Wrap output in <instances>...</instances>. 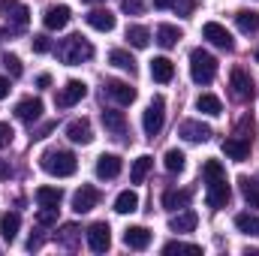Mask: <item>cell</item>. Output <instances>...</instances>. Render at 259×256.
Masks as SVG:
<instances>
[{"label":"cell","mask_w":259,"mask_h":256,"mask_svg":"<svg viewBox=\"0 0 259 256\" xmlns=\"http://www.w3.org/2000/svg\"><path fill=\"white\" fill-rule=\"evenodd\" d=\"M84 3H100V0H84Z\"/></svg>","instance_id":"cell-52"},{"label":"cell","mask_w":259,"mask_h":256,"mask_svg":"<svg viewBox=\"0 0 259 256\" xmlns=\"http://www.w3.org/2000/svg\"><path fill=\"white\" fill-rule=\"evenodd\" d=\"M18 226H21V217H18L15 211H6V214L0 217V235H3L6 241H15V235H18Z\"/></svg>","instance_id":"cell-29"},{"label":"cell","mask_w":259,"mask_h":256,"mask_svg":"<svg viewBox=\"0 0 259 256\" xmlns=\"http://www.w3.org/2000/svg\"><path fill=\"white\" fill-rule=\"evenodd\" d=\"M196 223H199V214L190 211V208H184L181 214H175V217L169 220V229H172V232H193Z\"/></svg>","instance_id":"cell-21"},{"label":"cell","mask_w":259,"mask_h":256,"mask_svg":"<svg viewBox=\"0 0 259 256\" xmlns=\"http://www.w3.org/2000/svg\"><path fill=\"white\" fill-rule=\"evenodd\" d=\"M178 136L184 139V142H193V145H202V142H208L214 133L208 124H202V121H181V127H178Z\"/></svg>","instance_id":"cell-10"},{"label":"cell","mask_w":259,"mask_h":256,"mask_svg":"<svg viewBox=\"0 0 259 256\" xmlns=\"http://www.w3.org/2000/svg\"><path fill=\"white\" fill-rule=\"evenodd\" d=\"M163 166H166L169 172H184V166H187V157H184V151H178V148L166 151V157H163Z\"/></svg>","instance_id":"cell-36"},{"label":"cell","mask_w":259,"mask_h":256,"mask_svg":"<svg viewBox=\"0 0 259 256\" xmlns=\"http://www.w3.org/2000/svg\"><path fill=\"white\" fill-rule=\"evenodd\" d=\"M106 94H109L115 103H121V106H130V103L136 100V88H130L127 81H118V78H109V81H106Z\"/></svg>","instance_id":"cell-15"},{"label":"cell","mask_w":259,"mask_h":256,"mask_svg":"<svg viewBox=\"0 0 259 256\" xmlns=\"http://www.w3.org/2000/svg\"><path fill=\"white\" fill-rule=\"evenodd\" d=\"M151 166H154V160H151L148 154H142V157H139V160L133 163V169H130V181H133V184H142V181L148 178Z\"/></svg>","instance_id":"cell-34"},{"label":"cell","mask_w":259,"mask_h":256,"mask_svg":"<svg viewBox=\"0 0 259 256\" xmlns=\"http://www.w3.org/2000/svg\"><path fill=\"white\" fill-rule=\"evenodd\" d=\"M97 202H100V190L91 187V184H81L75 190V196H72V211L75 214H88V211L97 208Z\"/></svg>","instance_id":"cell-9"},{"label":"cell","mask_w":259,"mask_h":256,"mask_svg":"<svg viewBox=\"0 0 259 256\" xmlns=\"http://www.w3.org/2000/svg\"><path fill=\"white\" fill-rule=\"evenodd\" d=\"M202 175H205V181H217V178H226V169H223L220 160H205Z\"/></svg>","instance_id":"cell-38"},{"label":"cell","mask_w":259,"mask_h":256,"mask_svg":"<svg viewBox=\"0 0 259 256\" xmlns=\"http://www.w3.org/2000/svg\"><path fill=\"white\" fill-rule=\"evenodd\" d=\"M157 42H160L163 49H175V46L181 42V30H178L175 24H160V27H157Z\"/></svg>","instance_id":"cell-28"},{"label":"cell","mask_w":259,"mask_h":256,"mask_svg":"<svg viewBox=\"0 0 259 256\" xmlns=\"http://www.w3.org/2000/svg\"><path fill=\"white\" fill-rule=\"evenodd\" d=\"M42 24L49 27V30H64L66 24H69V6H49L46 9V15H42Z\"/></svg>","instance_id":"cell-18"},{"label":"cell","mask_w":259,"mask_h":256,"mask_svg":"<svg viewBox=\"0 0 259 256\" xmlns=\"http://www.w3.org/2000/svg\"><path fill=\"white\" fill-rule=\"evenodd\" d=\"M121 9L130 12V15H142L145 12V3L142 0H121Z\"/></svg>","instance_id":"cell-45"},{"label":"cell","mask_w":259,"mask_h":256,"mask_svg":"<svg viewBox=\"0 0 259 256\" xmlns=\"http://www.w3.org/2000/svg\"><path fill=\"white\" fill-rule=\"evenodd\" d=\"M151 75H154V81L169 84V81L175 78V64H172L169 58H154V61H151Z\"/></svg>","instance_id":"cell-20"},{"label":"cell","mask_w":259,"mask_h":256,"mask_svg":"<svg viewBox=\"0 0 259 256\" xmlns=\"http://www.w3.org/2000/svg\"><path fill=\"white\" fill-rule=\"evenodd\" d=\"M36 223H39V226H52V223H58V208H46V205H39Z\"/></svg>","instance_id":"cell-40"},{"label":"cell","mask_w":259,"mask_h":256,"mask_svg":"<svg viewBox=\"0 0 259 256\" xmlns=\"http://www.w3.org/2000/svg\"><path fill=\"white\" fill-rule=\"evenodd\" d=\"M30 46H33V52H36V55L52 52V39H49V36H42V33H39V36H33V39H30Z\"/></svg>","instance_id":"cell-43"},{"label":"cell","mask_w":259,"mask_h":256,"mask_svg":"<svg viewBox=\"0 0 259 256\" xmlns=\"http://www.w3.org/2000/svg\"><path fill=\"white\" fill-rule=\"evenodd\" d=\"M235 226L244 235H259V217L256 214H235Z\"/></svg>","instance_id":"cell-37"},{"label":"cell","mask_w":259,"mask_h":256,"mask_svg":"<svg viewBox=\"0 0 259 256\" xmlns=\"http://www.w3.org/2000/svg\"><path fill=\"white\" fill-rule=\"evenodd\" d=\"M136 208H139V196H136L133 190H124L118 199H115V211H118V214H133Z\"/></svg>","instance_id":"cell-35"},{"label":"cell","mask_w":259,"mask_h":256,"mask_svg":"<svg viewBox=\"0 0 259 256\" xmlns=\"http://www.w3.org/2000/svg\"><path fill=\"white\" fill-rule=\"evenodd\" d=\"M0 178L6 181V178H12V166L6 163V160H0Z\"/></svg>","instance_id":"cell-47"},{"label":"cell","mask_w":259,"mask_h":256,"mask_svg":"<svg viewBox=\"0 0 259 256\" xmlns=\"http://www.w3.org/2000/svg\"><path fill=\"white\" fill-rule=\"evenodd\" d=\"M39 166H42L49 175H55V178H69V175H75L78 160H75V154H69V151L52 148V151H46V154L39 157Z\"/></svg>","instance_id":"cell-1"},{"label":"cell","mask_w":259,"mask_h":256,"mask_svg":"<svg viewBox=\"0 0 259 256\" xmlns=\"http://www.w3.org/2000/svg\"><path fill=\"white\" fill-rule=\"evenodd\" d=\"M256 61H259V52H256Z\"/></svg>","instance_id":"cell-53"},{"label":"cell","mask_w":259,"mask_h":256,"mask_svg":"<svg viewBox=\"0 0 259 256\" xmlns=\"http://www.w3.org/2000/svg\"><path fill=\"white\" fill-rule=\"evenodd\" d=\"M88 24H91L94 30L109 33V30H115V15H112L109 9H94V12H88Z\"/></svg>","instance_id":"cell-22"},{"label":"cell","mask_w":259,"mask_h":256,"mask_svg":"<svg viewBox=\"0 0 259 256\" xmlns=\"http://www.w3.org/2000/svg\"><path fill=\"white\" fill-rule=\"evenodd\" d=\"M238 184H241V196H244V202H247L250 208H259V181H256V178L241 175V178H238Z\"/></svg>","instance_id":"cell-27"},{"label":"cell","mask_w":259,"mask_h":256,"mask_svg":"<svg viewBox=\"0 0 259 256\" xmlns=\"http://www.w3.org/2000/svg\"><path fill=\"white\" fill-rule=\"evenodd\" d=\"M39 115H42V100L27 97V100H21V103L15 106V118H18V121H24V124L39 121Z\"/></svg>","instance_id":"cell-17"},{"label":"cell","mask_w":259,"mask_h":256,"mask_svg":"<svg viewBox=\"0 0 259 256\" xmlns=\"http://www.w3.org/2000/svg\"><path fill=\"white\" fill-rule=\"evenodd\" d=\"M88 244H91L94 253H106L109 244H112V229H109V223H94V226L88 229Z\"/></svg>","instance_id":"cell-11"},{"label":"cell","mask_w":259,"mask_h":256,"mask_svg":"<svg viewBox=\"0 0 259 256\" xmlns=\"http://www.w3.org/2000/svg\"><path fill=\"white\" fill-rule=\"evenodd\" d=\"M121 157L118 154H103L100 160H97V178H103V181H112V178H118L121 175Z\"/></svg>","instance_id":"cell-14"},{"label":"cell","mask_w":259,"mask_h":256,"mask_svg":"<svg viewBox=\"0 0 259 256\" xmlns=\"http://www.w3.org/2000/svg\"><path fill=\"white\" fill-rule=\"evenodd\" d=\"M154 6H157V9H169V6H172V0H154Z\"/></svg>","instance_id":"cell-51"},{"label":"cell","mask_w":259,"mask_h":256,"mask_svg":"<svg viewBox=\"0 0 259 256\" xmlns=\"http://www.w3.org/2000/svg\"><path fill=\"white\" fill-rule=\"evenodd\" d=\"M253 130H256L253 115H244V118H241V124H238V136H241V139H247V142H253Z\"/></svg>","instance_id":"cell-41"},{"label":"cell","mask_w":259,"mask_h":256,"mask_svg":"<svg viewBox=\"0 0 259 256\" xmlns=\"http://www.w3.org/2000/svg\"><path fill=\"white\" fill-rule=\"evenodd\" d=\"M127 42L133 46V49H148V42H151V30L142 27V24H130L127 27Z\"/></svg>","instance_id":"cell-30"},{"label":"cell","mask_w":259,"mask_h":256,"mask_svg":"<svg viewBox=\"0 0 259 256\" xmlns=\"http://www.w3.org/2000/svg\"><path fill=\"white\" fill-rule=\"evenodd\" d=\"M84 94H88V84H84V81H78V78H69L64 88L58 91L55 106H58V109H72L78 100H84Z\"/></svg>","instance_id":"cell-6"},{"label":"cell","mask_w":259,"mask_h":256,"mask_svg":"<svg viewBox=\"0 0 259 256\" xmlns=\"http://www.w3.org/2000/svg\"><path fill=\"white\" fill-rule=\"evenodd\" d=\"M36 84H39V88H49V84H52V75H46V72H42V75L36 78Z\"/></svg>","instance_id":"cell-49"},{"label":"cell","mask_w":259,"mask_h":256,"mask_svg":"<svg viewBox=\"0 0 259 256\" xmlns=\"http://www.w3.org/2000/svg\"><path fill=\"white\" fill-rule=\"evenodd\" d=\"M124 244L133 247V250H145V247L151 244V229H145V226H130L127 232H124Z\"/></svg>","instance_id":"cell-19"},{"label":"cell","mask_w":259,"mask_h":256,"mask_svg":"<svg viewBox=\"0 0 259 256\" xmlns=\"http://www.w3.org/2000/svg\"><path fill=\"white\" fill-rule=\"evenodd\" d=\"M3 66H6V72H9L12 78H18V75L24 72V66H21V61H18L15 55H6V58H3Z\"/></svg>","instance_id":"cell-42"},{"label":"cell","mask_w":259,"mask_h":256,"mask_svg":"<svg viewBox=\"0 0 259 256\" xmlns=\"http://www.w3.org/2000/svg\"><path fill=\"white\" fill-rule=\"evenodd\" d=\"M163 121H166V100H163V97H154L151 106H148L145 115H142V130H145V136L154 139V136L163 130Z\"/></svg>","instance_id":"cell-4"},{"label":"cell","mask_w":259,"mask_h":256,"mask_svg":"<svg viewBox=\"0 0 259 256\" xmlns=\"http://www.w3.org/2000/svg\"><path fill=\"white\" fill-rule=\"evenodd\" d=\"M190 75L196 84H211L217 75V58L205 49H193L190 52Z\"/></svg>","instance_id":"cell-3"},{"label":"cell","mask_w":259,"mask_h":256,"mask_svg":"<svg viewBox=\"0 0 259 256\" xmlns=\"http://www.w3.org/2000/svg\"><path fill=\"white\" fill-rule=\"evenodd\" d=\"M250 145H253V142H247V139H241V136H232V139L223 142V154H226L229 160L241 163V160L250 157Z\"/></svg>","instance_id":"cell-13"},{"label":"cell","mask_w":259,"mask_h":256,"mask_svg":"<svg viewBox=\"0 0 259 256\" xmlns=\"http://www.w3.org/2000/svg\"><path fill=\"white\" fill-rule=\"evenodd\" d=\"M196 109H199L202 115H211V118H217V115L223 112V103H220V97H214V94H202V97L196 100Z\"/></svg>","instance_id":"cell-31"},{"label":"cell","mask_w":259,"mask_h":256,"mask_svg":"<svg viewBox=\"0 0 259 256\" xmlns=\"http://www.w3.org/2000/svg\"><path fill=\"white\" fill-rule=\"evenodd\" d=\"M229 184H226V178H217V181H208V196H205V202H208V208H223L226 202H229Z\"/></svg>","instance_id":"cell-12"},{"label":"cell","mask_w":259,"mask_h":256,"mask_svg":"<svg viewBox=\"0 0 259 256\" xmlns=\"http://www.w3.org/2000/svg\"><path fill=\"white\" fill-rule=\"evenodd\" d=\"M172 9H175L178 15H184V18H187V15L196 9V0H172Z\"/></svg>","instance_id":"cell-44"},{"label":"cell","mask_w":259,"mask_h":256,"mask_svg":"<svg viewBox=\"0 0 259 256\" xmlns=\"http://www.w3.org/2000/svg\"><path fill=\"white\" fill-rule=\"evenodd\" d=\"M58 58H61L66 66H75V64H81V61H91V58H94V46H91L81 33L66 36L64 42L58 46Z\"/></svg>","instance_id":"cell-2"},{"label":"cell","mask_w":259,"mask_h":256,"mask_svg":"<svg viewBox=\"0 0 259 256\" xmlns=\"http://www.w3.org/2000/svg\"><path fill=\"white\" fill-rule=\"evenodd\" d=\"M229 88H232V97H235L238 103H247V100H253V94H256L253 78H250L241 66L232 69V75H229Z\"/></svg>","instance_id":"cell-7"},{"label":"cell","mask_w":259,"mask_h":256,"mask_svg":"<svg viewBox=\"0 0 259 256\" xmlns=\"http://www.w3.org/2000/svg\"><path fill=\"white\" fill-rule=\"evenodd\" d=\"M0 15L15 27V30H24L27 21H30V9L18 0H0Z\"/></svg>","instance_id":"cell-5"},{"label":"cell","mask_w":259,"mask_h":256,"mask_svg":"<svg viewBox=\"0 0 259 256\" xmlns=\"http://www.w3.org/2000/svg\"><path fill=\"white\" fill-rule=\"evenodd\" d=\"M109 64L118 66V69H124V72H130V75H136V72H139L136 58H133L130 52H124V49H115V52H109Z\"/></svg>","instance_id":"cell-25"},{"label":"cell","mask_w":259,"mask_h":256,"mask_svg":"<svg viewBox=\"0 0 259 256\" xmlns=\"http://www.w3.org/2000/svg\"><path fill=\"white\" fill-rule=\"evenodd\" d=\"M64 199V190L61 187H36V202L46 205V208H58Z\"/></svg>","instance_id":"cell-33"},{"label":"cell","mask_w":259,"mask_h":256,"mask_svg":"<svg viewBox=\"0 0 259 256\" xmlns=\"http://www.w3.org/2000/svg\"><path fill=\"white\" fill-rule=\"evenodd\" d=\"M103 124H106L109 133H115L118 139H124V133H127V118H124V112L106 109V112H103Z\"/></svg>","instance_id":"cell-23"},{"label":"cell","mask_w":259,"mask_h":256,"mask_svg":"<svg viewBox=\"0 0 259 256\" xmlns=\"http://www.w3.org/2000/svg\"><path fill=\"white\" fill-rule=\"evenodd\" d=\"M235 24H238L241 33H256L259 30V12H253V9H238L235 12Z\"/></svg>","instance_id":"cell-26"},{"label":"cell","mask_w":259,"mask_h":256,"mask_svg":"<svg viewBox=\"0 0 259 256\" xmlns=\"http://www.w3.org/2000/svg\"><path fill=\"white\" fill-rule=\"evenodd\" d=\"M9 97V78H0V100Z\"/></svg>","instance_id":"cell-48"},{"label":"cell","mask_w":259,"mask_h":256,"mask_svg":"<svg viewBox=\"0 0 259 256\" xmlns=\"http://www.w3.org/2000/svg\"><path fill=\"white\" fill-rule=\"evenodd\" d=\"M42 241H39V235H30V241H27V250H36Z\"/></svg>","instance_id":"cell-50"},{"label":"cell","mask_w":259,"mask_h":256,"mask_svg":"<svg viewBox=\"0 0 259 256\" xmlns=\"http://www.w3.org/2000/svg\"><path fill=\"white\" fill-rule=\"evenodd\" d=\"M202 36H205L211 46L223 49V52H232V49H235V39H232V33H229L223 24H217V21H208V24L202 27Z\"/></svg>","instance_id":"cell-8"},{"label":"cell","mask_w":259,"mask_h":256,"mask_svg":"<svg viewBox=\"0 0 259 256\" xmlns=\"http://www.w3.org/2000/svg\"><path fill=\"white\" fill-rule=\"evenodd\" d=\"M12 136H15V133H12V127L0 121V148H6V145L12 142Z\"/></svg>","instance_id":"cell-46"},{"label":"cell","mask_w":259,"mask_h":256,"mask_svg":"<svg viewBox=\"0 0 259 256\" xmlns=\"http://www.w3.org/2000/svg\"><path fill=\"white\" fill-rule=\"evenodd\" d=\"M78 238H81V229H78L75 223H64L61 232H58V244H64V247H69V250L78 247Z\"/></svg>","instance_id":"cell-32"},{"label":"cell","mask_w":259,"mask_h":256,"mask_svg":"<svg viewBox=\"0 0 259 256\" xmlns=\"http://www.w3.org/2000/svg\"><path fill=\"white\" fill-rule=\"evenodd\" d=\"M190 199H193V190H166L163 193V208L178 211V208H187Z\"/></svg>","instance_id":"cell-24"},{"label":"cell","mask_w":259,"mask_h":256,"mask_svg":"<svg viewBox=\"0 0 259 256\" xmlns=\"http://www.w3.org/2000/svg\"><path fill=\"white\" fill-rule=\"evenodd\" d=\"M163 253H202L199 244H184V241H169L163 247Z\"/></svg>","instance_id":"cell-39"},{"label":"cell","mask_w":259,"mask_h":256,"mask_svg":"<svg viewBox=\"0 0 259 256\" xmlns=\"http://www.w3.org/2000/svg\"><path fill=\"white\" fill-rule=\"evenodd\" d=\"M66 139L75 142V145H91L94 142V130H91V121H69L66 124Z\"/></svg>","instance_id":"cell-16"}]
</instances>
